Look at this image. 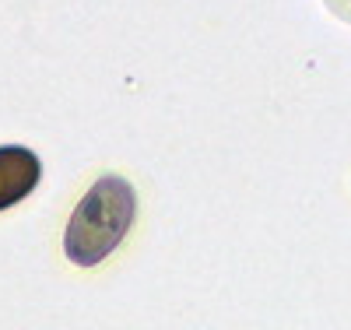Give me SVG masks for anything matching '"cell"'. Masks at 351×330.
<instances>
[{"instance_id":"1","label":"cell","mask_w":351,"mask_h":330,"mask_svg":"<svg viewBox=\"0 0 351 330\" xmlns=\"http://www.w3.org/2000/svg\"><path fill=\"white\" fill-rule=\"evenodd\" d=\"M137 197L123 176H102L99 183L81 197L64 232V253L77 267L102 263L134 225Z\"/></svg>"},{"instance_id":"2","label":"cell","mask_w":351,"mask_h":330,"mask_svg":"<svg viewBox=\"0 0 351 330\" xmlns=\"http://www.w3.org/2000/svg\"><path fill=\"white\" fill-rule=\"evenodd\" d=\"M39 155L28 152L21 144H4L0 148V211L14 207L18 200H25L39 187Z\"/></svg>"}]
</instances>
